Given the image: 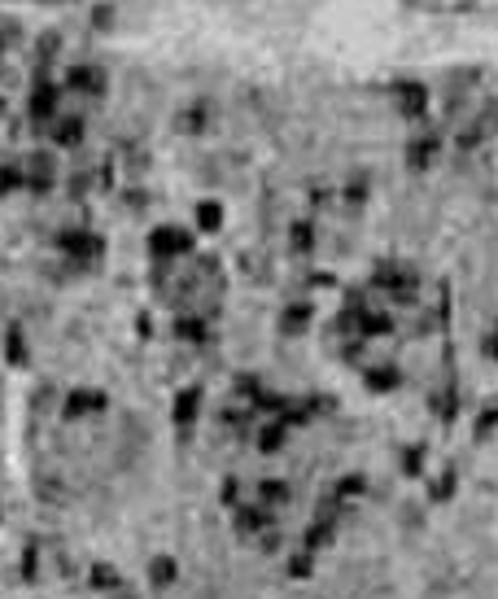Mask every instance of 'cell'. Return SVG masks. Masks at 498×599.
<instances>
[{
  "mask_svg": "<svg viewBox=\"0 0 498 599\" xmlns=\"http://www.w3.org/2000/svg\"><path fill=\"white\" fill-rule=\"evenodd\" d=\"M402 110H407V114H420L424 110V92L420 88H402Z\"/></svg>",
  "mask_w": 498,
  "mask_h": 599,
  "instance_id": "cell-1",
  "label": "cell"
},
{
  "mask_svg": "<svg viewBox=\"0 0 498 599\" xmlns=\"http://www.w3.org/2000/svg\"><path fill=\"white\" fill-rule=\"evenodd\" d=\"M201 223L215 227V223H219V206H201Z\"/></svg>",
  "mask_w": 498,
  "mask_h": 599,
  "instance_id": "cell-2",
  "label": "cell"
}]
</instances>
